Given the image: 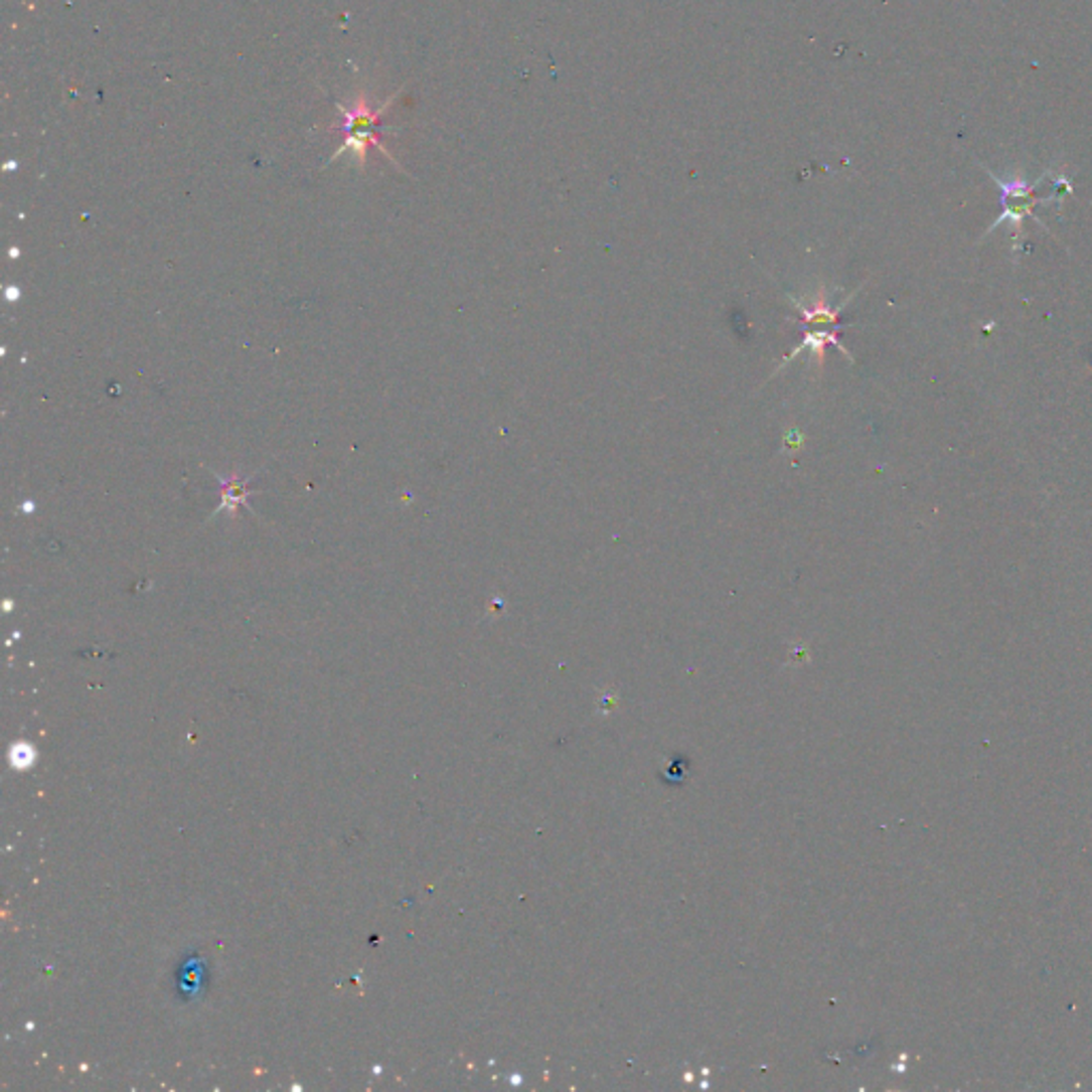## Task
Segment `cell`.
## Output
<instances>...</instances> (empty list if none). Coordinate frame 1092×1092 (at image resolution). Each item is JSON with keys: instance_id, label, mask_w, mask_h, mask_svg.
Wrapping results in <instances>:
<instances>
[{"instance_id": "1", "label": "cell", "mask_w": 1092, "mask_h": 1092, "mask_svg": "<svg viewBox=\"0 0 1092 1092\" xmlns=\"http://www.w3.org/2000/svg\"><path fill=\"white\" fill-rule=\"evenodd\" d=\"M393 101H396V95L388 97V101L382 103L380 107H369L365 95H359L352 107L337 103V112L342 114V122L335 124V127H329V131L344 135V143L337 148V152L331 156V160H335L337 156H342L344 152H352L354 158H356V163H359V167L363 169L365 163H367L369 148H378L391 160L393 165L400 167L396 156H393L382 146L384 114H386L388 107L393 105Z\"/></svg>"}, {"instance_id": "2", "label": "cell", "mask_w": 1092, "mask_h": 1092, "mask_svg": "<svg viewBox=\"0 0 1092 1092\" xmlns=\"http://www.w3.org/2000/svg\"><path fill=\"white\" fill-rule=\"evenodd\" d=\"M222 491L226 493V497H224L226 504H222V508H226V506L238 508L240 504H244V501H246V489L240 482V478H232L230 485H228V482H222Z\"/></svg>"}]
</instances>
